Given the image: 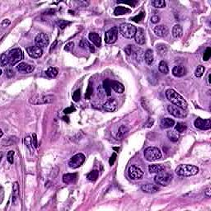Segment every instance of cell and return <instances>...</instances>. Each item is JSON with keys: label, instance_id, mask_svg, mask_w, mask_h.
<instances>
[{"label": "cell", "instance_id": "obj_17", "mask_svg": "<svg viewBox=\"0 0 211 211\" xmlns=\"http://www.w3.org/2000/svg\"><path fill=\"white\" fill-rule=\"evenodd\" d=\"M154 31L156 36L159 37H165L168 34V28L164 25H158L154 27Z\"/></svg>", "mask_w": 211, "mask_h": 211}, {"label": "cell", "instance_id": "obj_52", "mask_svg": "<svg viewBox=\"0 0 211 211\" xmlns=\"http://www.w3.org/2000/svg\"><path fill=\"white\" fill-rule=\"evenodd\" d=\"M69 24H70V22L64 21V20H60V21H59V27H60V29H64Z\"/></svg>", "mask_w": 211, "mask_h": 211}, {"label": "cell", "instance_id": "obj_60", "mask_svg": "<svg viewBox=\"0 0 211 211\" xmlns=\"http://www.w3.org/2000/svg\"><path fill=\"white\" fill-rule=\"evenodd\" d=\"M205 196H207L208 198H209L211 196V190H210V188L209 187V188H207L206 190H205Z\"/></svg>", "mask_w": 211, "mask_h": 211}, {"label": "cell", "instance_id": "obj_3", "mask_svg": "<svg viewBox=\"0 0 211 211\" xmlns=\"http://www.w3.org/2000/svg\"><path fill=\"white\" fill-rule=\"evenodd\" d=\"M54 99L53 95H46V94H36L29 99V102L34 106L43 105L51 103Z\"/></svg>", "mask_w": 211, "mask_h": 211}, {"label": "cell", "instance_id": "obj_19", "mask_svg": "<svg viewBox=\"0 0 211 211\" xmlns=\"http://www.w3.org/2000/svg\"><path fill=\"white\" fill-rule=\"evenodd\" d=\"M141 190L148 194H154L158 191V188H157L155 185L150 184V183H147V184H144L141 187Z\"/></svg>", "mask_w": 211, "mask_h": 211}, {"label": "cell", "instance_id": "obj_22", "mask_svg": "<svg viewBox=\"0 0 211 211\" xmlns=\"http://www.w3.org/2000/svg\"><path fill=\"white\" fill-rule=\"evenodd\" d=\"M88 38L97 47H100L101 45H102V40H101V37L97 33L90 32L89 35H88Z\"/></svg>", "mask_w": 211, "mask_h": 211}, {"label": "cell", "instance_id": "obj_39", "mask_svg": "<svg viewBox=\"0 0 211 211\" xmlns=\"http://www.w3.org/2000/svg\"><path fill=\"white\" fill-rule=\"evenodd\" d=\"M98 176H99V172L97 170H93L92 171L88 174V179L91 181H95L98 178Z\"/></svg>", "mask_w": 211, "mask_h": 211}, {"label": "cell", "instance_id": "obj_49", "mask_svg": "<svg viewBox=\"0 0 211 211\" xmlns=\"http://www.w3.org/2000/svg\"><path fill=\"white\" fill-rule=\"evenodd\" d=\"M211 56V49L209 47V48L206 49V50L205 51V54H204V56H203V60L204 61H208L209 60V58Z\"/></svg>", "mask_w": 211, "mask_h": 211}, {"label": "cell", "instance_id": "obj_41", "mask_svg": "<svg viewBox=\"0 0 211 211\" xmlns=\"http://www.w3.org/2000/svg\"><path fill=\"white\" fill-rule=\"evenodd\" d=\"M205 73V67L202 65H199L196 68V71H195V75L196 78H201Z\"/></svg>", "mask_w": 211, "mask_h": 211}, {"label": "cell", "instance_id": "obj_10", "mask_svg": "<svg viewBox=\"0 0 211 211\" xmlns=\"http://www.w3.org/2000/svg\"><path fill=\"white\" fill-rule=\"evenodd\" d=\"M167 111L170 114L177 118H185L187 115V112L185 109H181L177 106H168Z\"/></svg>", "mask_w": 211, "mask_h": 211}, {"label": "cell", "instance_id": "obj_55", "mask_svg": "<svg viewBox=\"0 0 211 211\" xmlns=\"http://www.w3.org/2000/svg\"><path fill=\"white\" fill-rule=\"evenodd\" d=\"M10 24H11V21H10L9 19H4V20H3L2 22H1V26H2V27H3V28L8 27Z\"/></svg>", "mask_w": 211, "mask_h": 211}, {"label": "cell", "instance_id": "obj_35", "mask_svg": "<svg viewBox=\"0 0 211 211\" xmlns=\"http://www.w3.org/2000/svg\"><path fill=\"white\" fill-rule=\"evenodd\" d=\"M167 135L168 139L171 141L174 142V143L177 142L178 139H179V135H178V133L176 130H169V131H167Z\"/></svg>", "mask_w": 211, "mask_h": 211}, {"label": "cell", "instance_id": "obj_4", "mask_svg": "<svg viewBox=\"0 0 211 211\" xmlns=\"http://www.w3.org/2000/svg\"><path fill=\"white\" fill-rule=\"evenodd\" d=\"M145 159L148 162H155L162 157V153L157 147H148L144 151Z\"/></svg>", "mask_w": 211, "mask_h": 211}, {"label": "cell", "instance_id": "obj_20", "mask_svg": "<svg viewBox=\"0 0 211 211\" xmlns=\"http://www.w3.org/2000/svg\"><path fill=\"white\" fill-rule=\"evenodd\" d=\"M172 74L177 78H181L186 74V69L183 65H177L172 69Z\"/></svg>", "mask_w": 211, "mask_h": 211}, {"label": "cell", "instance_id": "obj_44", "mask_svg": "<svg viewBox=\"0 0 211 211\" xmlns=\"http://www.w3.org/2000/svg\"><path fill=\"white\" fill-rule=\"evenodd\" d=\"M144 11H141L138 15L131 18V20H132L133 21H135V22H139L141 20L144 19Z\"/></svg>", "mask_w": 211, "mask_h": 211}, {"label": "cell", "instance_id": "obj_1", "mask_svg": "<svg viewBox=\"0 0 211 211\" xmlns=\"http://www.w3.org/2000/svg\"><path fill=\"white\" fill-rule=\"evenodd\" d=\"M165 94H166L167 99L168 100L169 102H171L174 106H177L178 107L185 109V110L187 108L188 104H187V101L175 90H173L172 88H169L166 91Z\"/></svg>", "mask_w": 211, "mask_h": 211}, {"label": "cell", "instance_id": "obj_64", "mask_svg": "<svg viewBox=\"0 0 211 211\" xmlns=\"http://www.w3.org/2000/svg\"><path fill=\"white\" fill-rule=\"evenodd\" d=\"M0 136H1V137L3 136V131H2V130H1V134H0Z\"/></svg>", "mask_w": 211, "mask_h": 211}, {"label": "cell", "instance_id": "obj_13", "mask_svg": "<svg viewBox=\"0 0 211 211\" xmlns=\"http://www.w3.org/2000/svg\"><path fill=\"white\" fill-rule=\"evenodd\" d=\"M195 126L197 129L202 130H208L211 128V120L210 119H206L203 120L201 118H197L195 121Z\"/></svg>", "mask_w": 211, "mask_h": 211}, {"label": "cell", "instance_id": "obj_45", "mask_svg": "<svg viewBox=\"0 0 211 211\" xmlns=\"http://www.w3.org/2000/svg\"><path fill=\"white\" fill-rule=\"evenodd\" d=\"M80 98H81V91H80V89H77L73 94V100L75 102H77L80 100Z\"/></svg>", "mask_w": 211, "mask_h": 211}, {"label": "cell", "instance_id": "obj_29", "mask_svg": "<svg viewBox=\"0 0 211 211\" xmlns=\"http://www.w3.org/2000/svg\"><path fill=\"white\" fill-rule=\"evenodd\" d=\"M133 54H134V57H135L137 62H141L144 56V51L141 48H136L133 51Z\"/></svg>", "mask_w": 211, "mask_h": 211}, {"label": "cell", "instance_id": "obj_47", "mask_svg": "<svg viewBox=\"0 0 211 211\" xmlns=\"http://www.w3.org/2000/svg\"><path fill=\"white\" fill-rule=\"evenodd\" d=\"M13 157H14V151L13 150H10L7 154V160L10 164H12L13 163Z\"/></svg>", "mask_w": 211, "mask_h": 211}, {"label": "cell", "instance_id": "obj_5", "mask_svg": "<svg viewBox=\"0 0 211 211\" xmlns=\"http://www.w3.org/2000/svg\"><path fill=\"white\" fill-rule=\"evenodd\" d=\"M172 180V174H170V173L167 172H164V171H162V172L157 173V175L155 176V177H154V181H155L157 185L163 186V187L168 186V185L171 183Z\"/></svg>", "mask_w": 211, "mask_h": 211}, {"label": "cell", "instance_id": "obj_51", "mask_svg": "<svg viewBox=\"0 0 211 211\" xmlns=\"http://www.w3.org/2000/svg\"><path fill=\"white\" fill-rule=\"evenodd\" d=\"M31 144H32V146L35 147V148H38V142H37V138H36V134H33L32 135V137H31Z\"/></svg>", "mask_w": 211, "mask_h": 211}, {"label": "cell", "instance_id": "obj_42", "mask_svg": "<svg viewBox=\"0 0 211 211\" xmlns=\"http://www.w3.org/2000/svg\"><path fill=\"white\" fill-rule=\"evenodd\" d=\"M0 63H1V66L2 67L6 66L7 64H8V54L3 53V54L1 55Z\"/></svg>", "mask_w": 211, "mask_h": 211}, {"label": "cell", "instance_id": "obj_32", "mask_svg": "<svg viewBox=\"0 0 211 211\" xmlns=\"http://www.w3.org/2000/svg\"><path fill=\"white\" fill-rule=\"evenodd\" d=\"M163 170H164V167L160 164H153V165H150L148 167V171L150 173H156L157 174Z\"/></svg>", "mask_w": 211, "mask_h": 211}, {"label": "cell", "instance_id": "obj_34", "mask_svg": "<svg viewBox=\"0 0 211 211\" xmlns=\"http://www.w3.org/2000/svg\"><path fill=\"white\" fill-rule=\"evenodd\" d=\"M111 82L109 79H106V80H104V82H103V85L102 87L103 88H104V90H105V93L108 96V97H110L111 95H112V87H111Z\"/></svg>", "mask_w": 211, "mask_h": 211}, {"label": "cell", "instance_id": "obj_23", "mask_svg": "<svg viewBox=\"0 0 211 211\" xmlns=\"http://www.w3.org/2000/svg\"><path fill=\"white\" fill-rule=\"evenodd\" d=\"M111 87H112V89H113L117 93H123L124 91H125L123 84L121 83L120 82L112 81L111 82Z\"/></svg>", "mask_w": 211, "mask_h": 211}, {"label": "cell", "instance_id": "obj_36", "mask_svg": "<svg viewBox=\"0 0 211 211\" xmlns=\"http://www.w3.org/2000/svg\"><path fill=\"white\" fill-rule=\"evenodd\" d=\"M158 69H159V71L161 73H163L164 74H167L169 72V68L167 63L165 62V61L162 60L159 63V65H158Z\"/></svg>", "mask_w": 211, "mask_h": 211}, {"label": "cell", "instance_id": "obj_21", "mask_svg": "<svg viewBox=\"0 0 211 211\" xmlns=\"http://www.w3.org/2000/svg\"><path fill=\"white\" fill-rule=\"evenodd\" d=\"M174 125H175L174 120H172L171 118L167 117L162 119L161 123H160V127L162 129H169V128H172Z\"/></svg>", "mask_w": 211, "mask_h": 211}, {"label": "cell", "instance_id": "obj_18", "mask_svg": "<svg viewBox=\"0 0 211 211\" xmlns=\"http://www.w3.org/2000/svg\"><path fill=\"white\" fill-rule=\"evenodd\" d=\"M17 70L21 73H30L33 72L34 70H35V67L27 63H20L17 66Z\"/></svg>", "mask_w": 211, "mask_h": 211}, {"label": "cell", "instance_id": "obj_16", "mask_svg": "<svg viewBox=\"0 0 211 211\" xmlns=\"http://www.w3.org/2000/svg\"><path fill=\"white\" fill-rule=\"evenodd\" d=\"M135 42L139 45H144L146 41L145 40V31L141 28V27H139L136 29L135 35Z\"/></svg>", "mask_w": 211, "mask_h": 211}, {"label": "cell", "instance_id": "obj_14", "mask_svg": "<svg viewBox=\"0 0 211 211\" xmlns=\"http://www.w3.org/2000/svg\"><path fill=\"white\" fill-rule=\"evenodd\" d=\"M27 54H29V56H30V57L34 58V59L40 58L43 54L42 49L40 48L39 46H37V45L27 47Z\"/></svg>", "mask_w": 211, "mask_h": 211}, {"label": "cell", "instance_id": "obj_50", "mask_svg": "<svg viewBox=\"0 0 211 211\" xmlns=\"http://www.w3.org/2000/svg\"><path fill=\"white\" fill-rule=\"evenodd\" d=\"M5 74H6L7 78L11 79V78H12V77L14 76L15 73H14L13 70L11 69V68H7L6 70H5Z\"/></svg>", "mask_w": 211, "mask_h": 211}, {"label": "cell", "instance_id": "obj_46", "mask_svg": "<svg viewBox=\"0 0 211 211\" xmlns=\"http://www.w3.org/2000/svg\"><path fill=\"white\" fill-rule=\"evenodd\" d=\"M93 87H92L91 83H89V84H88V89H87V92H86V93H85V99H90L91 96L93 95Z\"/></svg>", "mask_w": 211, "mask_h": 211}, {"label": "cell", "instance_id": "obj_53", "mask_svg": "<svg viewBox=\"0 0 211 211\" xmlns=\"http://www.w3.org/2000/svg\"><path fill=\"white\" fill-rule=\"evenodd\" d=\"M133 46L134 45H129L125 48V52L126 53L127 55H130V54H131V53H133Z\"/></svg>", "mask_w": 211, "mask_h": 211}, {"label": "cell", "instance_id": "obj_59", "mask_svg": "<svg viewBox=\"0 0 211 211\" xmlns=\"http://www.w3.org/2000/svg\"><path fill=\"white\" fill-rule=\"evenodd\" d=\"M210 74H211L210 71H209L208 74H207V77H206V83H207V84H208V86H210V85H211Z\"/></svg>", "mask_w": 211, "mask_h": 211}, {"label": "cell", "instance_id": "obj_56", "mask_svg": "<svg viewBox=\"0 0 211 211\" xmlns=\"http://www.w3.org/2000/svg\"><path fill=\"white\" fill-rule=\"evenodd\" d=\"M75 111H76L75 107H73V106H70V107H68V108L64 109L63 112H64V114H70V113H73V112H75Z\"/></svg>", "mask_w": 211, "mask_h": 211}, {"label": "cell", "instance_id": "obj_58", "mask_svg": "<svg viewBox=\"0 0 211 211\" xmlns=\"http://www.w3.org/2000/svg\"><path fill=\"white\" fill-rule=\"evenodd\" d=\"M159 21L160 18L157 15H154L151 18V21H152L153 23H157V22H159Z\"/></svg>", "mask_w": 211, "mask_h": 211}, {"label": "cell", "instance_id": "obj_9", "mask_svg": "<svg viewBox=\"0 0 211 211\" xmlns=\"http://www.w3.org/2000/svg\"><path fill=\"white\" fill-rule=\"evenodd\" d=\"M118 36V27H114L108 30L105 34V42L106 44H113L116 41Z\"/></svg>", "mask_w": 211, "mask_h": 211}, {"label": "cell", "instance_id": "obj_2", "mask_svg": "<svg viewBox=\"0 0 211 211\" xmlns=\"http://www.w3.org/2000/svg\"><path fill=\"white\" fill-rule=\"evenodd\" d=\"M176 173L181 177H192L199 172V168L194 165L181 164L176 168Z\"/></svg>", "mask_w": 211, "mask_h": 211}, {"label": "cell", "instance_id": "obj_28", "mask_svg": "<svg viewBox=\"0 0 211 211\" xmlns=\"http://www.w3.org/2000/svg\"><path fill=\"white\" fill-rule=\"evenodd\" d=\"M130 12H131V10H130V8H125V7L123 6H118L115 9L114 15H124V14H128V13H130Z\"/></svg>", "mask_w": 211, "mask_h": 211}, {"label": "cell", "instance_id": "obj_61", "mask_svg": "<svg viewBox=\"0 0 211 211\" xmlns=\"http://www.w3.org/2000/svg\"><path fill=\"white\" fill-rule=\"evenodd\" d=\"M55 12H56L55 9H49V10H47V11L45 12V14H54Z\"/></svg>", "mask_w": 211, "mask_h": 211}, {"label": "cell", "instance_id": "obj_12", "mask_svg": "<svg viewBox=\"0 0 211 211\" xmlns=\"http://www.w3.org/2000/svg\"><path fill=\"white\" fill-rule=\"evenodd\" d=\"M35 42L37 46H39L40 48H44L46 47L49 45L50 39L47 34L45 33H40L36 36L35 39Z\"/></svg>", "mask_w": 211, "mask_h": 211}, {"label": "cell", "instance_id": "obj_54", "mask_svg": "<svg viewBox=\"0 0 211 211\" xmlns=\"http://www.w3.org/2000/svg\"><path fill=\"white\" fill-rule=\"evenodd\" d=\"M73 46H74V43L73 42H70L68 43L66 45H65V47H64V50H66V51H71L73 49Z\"/></svg>", "mask_w": 211, "mask_h": 211}, {"label": "cell", "instance_id": "obj_7", "mask_svg": "<svg viewBox=\"0 0 211 211\" xmlns=\"http://www.w3.org/2000/svg\"><path fill=\"white\" fill-rule=\"evenodd\" d=\"M23 53L21 51V50L19 48L13 49L12 50H10L8 54V64L9 65H15L18 62L23 59Z\"/></svg>", "mask_w": 211, "mask_h": 211}, {"label": "cell", "instance_id": "obj_11", "mask_svg": "<svg viewBox=\"0 0 211 211\" xmlns=\"http://www.w3.org/2000/svg\"><path fill=\"white\" fill-rule=\"evenodd\" d=\"M128 175L133 180H139L143 177L144 172L139 168V167L132 165L130 167V168L128 170Z\"/></svg>", "mask_w": 211, "mask_h": 211}, {"label": "cell", "instance_id": "obj_15", "mask_svg": "<svg viewBox=\"0 0 211 211\" xmlns=\"http://www.w3.org/2000/svg\"><path fill=\"white\" fill-rule=\"evenodd\" d=\"M103 108L106 112H114L117 109V102L115 98L108 99L103 104Z\"/></svg>", "mask_w": 211, "mask_h": 211}, {"label": "cell", "instance_id": "obj_33", "mask_svg": "<svg viewBox=\"0 0 211 211\" xmlns=\"http://www.w3.org/2000/svg\"><path fill=\"white\" fill-rule=\"evenodd\" d=\"M59 73V71L56 68H54V67H50L48 70L45 71V74L48 78H50V79H54L56 76L58 75Z\"/></svg>", "mask_w": 211, "mask_h": 211}, {"label": "cell", "instance_id": "obj_26", "mask_svg": "<svg viewBox=\"0 0 211 211\" xmlns=\"http://www.w3.org/2000/svg\"><path fill=\"white\" fill-rule=\"evenodd\" d=\"M79 46L81 47V48L84 49V50H88L89 51L92 52V53H93L94 51H95V48H94V46L91 43H89L87 41V40L85 39H82L81 41L79 42Z\"/></svg>", "mask_w": 211, "mask_h": 211}, {"label": "cell", "instance_id": "obj_40", "mask_svg": "<svg viewBox=\"0 0 211 211\" xmlns=\"http://www.w3.org/2000/svg\"><path fill=\"white\" fill-rule=\"evenodd\" d=\"M186 130H187V125L184 123L178 122L175 125V130L177 133H183Z\"/></svg>", "mask_w": 211, "mask_h": 211}, {"label": "cell", "instance_id": "obj_6", "mask_svg": "<svg viewBox=\"0 0 211 211\" xmlns=\"http://www.w3.org/2000/svg\"><path fill=\"white\" fill-rule=\"evenodd\" d=\"M136 29L137 28L130 23H122L120 26V31L121 35L127 39H132L133 37H135Z\"/></svg>", "mask_w": 211, "mask_h": 211}, {"label": "cell", "instance_id": "obj_43", "mask_svg": "<svg viewBox=\"0 0 211 211\" xmlns=\"http://www.w3.org/2000/svg\"><path fill=\"white\" fill-rule=\"evenodd\" d=\"M117 3H125V4H129L130 7H135V5L138 3L137 1H135V0H118Z\"/></svg>", "mask_w": 211, "mask_h": 211}, {"label": "cell", "instance_id": "obj_31", "mask_svg": "<svg viewBox=\"0 0 211 211\" xmlns=\"http://www.w3.org/2000/svg\"><path fill=\"white\" fill-rule=\"evenodd\" d=\"M128 132H129V129H128L125 125H121V126L119 128V130H118L117 135H116V139L121 140V139H123L124 136L126 135L127 134H128Z\"/></svg>", "mask_w": 211, "mask_h": 211}, {"label": "cell", "instance_id": "obj_63", "mask_svg": "<svg viewBox=\"0 0 211 211\" xmlns=\"http://www.w3.org/2000/svg\"><path fill=\"white\" fill-rule=\"evenodd\" d=\"M114 150H119V148H113Z\"/></svg>", "mask_w": 211, "mask_h": 211}, {"label": "cell", "instance_id": "obj_24", "mask_svg": "<svg viewBox=\"0 0 211 211\" xmlns=\"http://www.w3.org/2000/svg\"><path fill=\"white\" fill-rule=\"evenodd\" d=\"M77 173H67L63 176V181L65 184H70L76 181L77 179Z\"/></svg>", "mask_w": 211, "mask_h": 211}, {"label": "cell", "instance_id": "obj_57", "mask_svg": "<svg viewBox=\"0 0 211 211\" xmlns=\"http://www.w3.org/2000/svg\"><path fill=\"white\" fill-rule=\"evenodd\" d=\"M115 159H116V154H115V153H114V154L112 155V157H111L110 160H109V163H110V165H112H112L114 164Z\"/></svg>", "mask_w": 211, "mask_h": 211}, {"label": "cell", "instance_id": "obj_48", "mask_svg": "<svg viewBox=\"0 0 211 211\" xmlns=\"http://www.w3.org/2000/svg\"><path fill=\"white\" fill-rule=\"evenodd\" d=\"M97 95H98V97H99L101 99L104 98V97L106 95L102 86H99V87L97 88Z\"/></svg>", "mask_w": 211, "mask_h": 211}, {"label": "cell", "instance_id": "obj_62", "mask_svg": "<svg viewBox=\"0 0 211 211\" xmlns=\"http://www.w3.org/2000/svg\"><path fill=\"white\" fill-rule=\"evenodd\" d=\"M56 45H57V41H54V42L52 44L51 47H50V51H51L53 49H54V47L56 46Z\"/></svg>", "mask_w": 211, "mask_h": 211}, {"label": "cell", "instance_id": "obj_8", "mask_svg": "<svg viewBox=\"0 0 211 211\" xmlns=\"http://www.w3.org/2000/svg\"><path fill=\"white\" fill-rule=\"evenodd\" d=\"M85 162V156L81 153L75 154L74 156L71 157V159L69 162V166L70 168L76 169L81 167Z\"/></svg>", "mask_w": 211, "mask_h": 211}, {"label": "cell", "instance_id": "obj_38", "mask_svg": "<svg viewBox=\"0 0 211 211\" xmlns=\"http://www.w3.org/2000/svg\"><path fill=\"white\" fill-rule=\"evenodd\" d=\"M152 5L157 8H163L166 7V2L164 0H154L151 2Z\"/></svg>", "mask_w": 211, "mask_h": 211}, {"label": "cell", "instance_id": "obj_27", "mask_svg": "<svg viewBox=\"0 0 211 211\" xmlns=\"http://www.w3.org/2000/svg\"><path fill=\"white\" fill-rule=\"evenodd\" d=\"M182 34H183V31H182V27H181V25H175L172 28V36H173V37L176 38V39L181 38L182 36Z\"/></svg>", "mask_w": 211, "mask_h": 211}, {"label": "cell", "instance_id": "obj_25", "mask_svg": "<svg viewBox=\"0 0 211 211\" xmlns=\"http://www.w3.org/2000/svg\"><path fill=\"white\" fill-rule=\"evenodd\" d=\"M144 59L145 62L148 65H151L153 64L154 61V52L152 50H147L144 53Z\"/></svg>", "mask_w": 211, "mask_h": 211}, {"label": "cell", "instance_id": "obj_37", "mask_svg": "<svg viewBox=\"0 0 211 211\" xmlns=\"http://www.w3.org/2000/svg\"><path fill=\"white\" fill-rule=\"evenodd\" d=\"M18 191H19V187H18V182H14L12 186V202L15 203L16 200L18 199Z\"/></svg>", "mask_w": 211, "mask_h": 211}, {"label": "cell", "instance_id": "obj_30", "mask_svg": "<svg viewBox=\"0 0 211 211\" xmlns=\"http://www.w3.org/2000/svg\"><path fill=\"white\" fill-rule=\"evenodd\" d=\"M156 50H157L159 55L164 56V55H166L167 51H168V49H167V46L165 44L160 43V44H157L156 45Z\"/></svg>", "mask_w": 211, "mask_h": 211}]
</instances>
